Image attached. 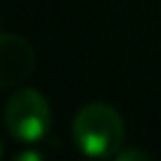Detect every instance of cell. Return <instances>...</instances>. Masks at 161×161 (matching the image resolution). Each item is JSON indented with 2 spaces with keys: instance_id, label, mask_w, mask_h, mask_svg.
I'll list each match as a JSON object with an SVG mask.
<instances>
[{
  "instance_id": "cell-1",
  "label": "cell",
  "mask_w": 161,
  "mask_h": 161,
  "mask_svg": "<svg viewBox=\"0 0 161 161\" xmlns=\"http://www.w3.org/2000/svg\"><path fill=\"white\" fill-rule=\"evenodd\" d=\"M73 141L91 159H110L124 146V119L110 104L91 102L73 117Z\"/></svg>"
},
{
  "instance_id": "cell-2",
  "label": "cell",
  "mask_w": 161,
  "mask_h": 161,
  "mask_svg": "<svg viewBox=\"0 0 161 161\" xmlns=\"http://www.w3.org/2000/svg\"><path fill=\"white\" fill-rule=\"evenodd\" d=\"M5 124L16 141L36 143L51 128V106L40 91L20 88L5 104Z\"/></svg>"
},
{
  "instance_id": "cell-3",
  "label": "cell",
  "mask_w": 161,
  "mask_h": 161,
  "mask_svg": "<svg viewBox=\"0 0 161 161\" xmlns=\"http://www.w3.org/2000/svg\"><path fill=\"white\" fill-rule=\"evenodd\" d=\"M36 53L25 38L3 33L0 36V86H14L31 75Z\"/></svg>"
},
{
  "instance_id": "cell-4",
  "label": "cell",
  "mask_w": 161,
  "mask_h": 161,
  "mask_svg": "<svg viewBox=\"0 0 161 161\" xmlns=\"http://www.w3.org/2000/svg\"><path fill=\"white\" fill-rule=\"evenodd\" d=\"M113 161H152L150 154L143 150V148H137V146H130V148H121Z\"/></svg>"
},
{
  "instance_id": "cell-5",
  "label": "cell",
  "mask_w": 161,
  "mask_h": 161,
  "mask_svg": "<svg viewBox=\"0 0 161 161\" xmlns=\"http://www.w3.org/2000/svg\"><path fill=\"white\" fill-rule=\"evenodd\" d=\"M11 161H44V159H42V154H40L38 150H22V152L16 154Z\"/></svg>"
}]
</instances>
